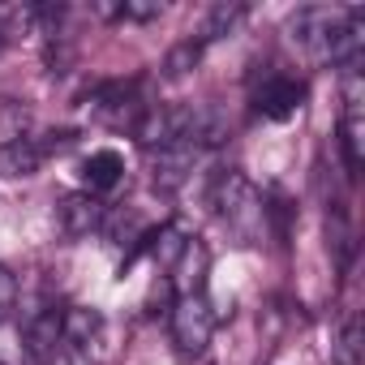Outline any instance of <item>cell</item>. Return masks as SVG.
Wrapping results in <instances>:
<instances>
[{"label":"cell","instance_id":"cell-1","mask_svg":"<svg viewBox=\"0 0 365 365\" xmlns=\"http://www.w3.org/2000/svg\"><path fill=\"white\" fill-rule=\"evenodd\" d=\"M211 207L220 215V224L241 241V245H258L267 237V220H271V207L262 198V190L237 168H224L211 185Z\"/></svg>","mask_w":365,"mask_h":365},{"label":"cell","instance_id":"cell-2","mask_svg":"<svg viewBox=\"0 0 365 365\" xmlns=\"http://www.w3.org/2000/svg\"><path fill=\"white\" fill-rule=\"evenodd\" d=\"M86 112L91 120L108 125V129H138L142 116L150 112V103L142 99V82L138 78H112V82H99L91 95H86Z\"/></svg>","mask_w":365,"mask_h":365},{"label":"cell","instance_id":"cell-3","mask_svg":"<svg viewBox=\"0 0 365 365\" xmlns=\"http://www.w3.org/2000/svg\"><path fill=\"white\" fill-rule=\"evenodd\" d=\"M168 322H172V344L180 356H202L215 335V309L207 292H180L168 309Z\"/></svg>","mask_w":365,"mask_h":365},{"label":"cell","instance_id":"cell-4","mask_svg":"<svg viewBox=\"0 0 365 365\" xmlns=\"http://www.w3.org/2000/svg\"><path fill=\"white\" fill-rule=\"evenodd\" d=\"M254 112L262 116V120H292L301 108H305V99H309V86L301 82V78H292V73H267L258 86H254Z\"/></svg>","mask_w":365,"mask_h":365},{"label":"cell","instance_id":"cell-5","mask_svg":"<svg viewBox=\"0 0 365 365\" xmlns=\"http://www.w3.org/2000/svg\"><path fill=\"white\" fill-rule=\"evenodd\" d=\"M202 150L207 146L198 138H180V142H168V146L146 150L150 155V185L155 190H180L190 180V172H194V163H198Z\"/></svg>","mask_w":365,"mask_h":365},{"label":"cell","instance_id":"cell-6","mask_svg":"<svg viewBox=\"0 0 365 365\" xmlns=\"http://www.w3.org/2000/svg\"><path fill=\"white\" fill-rule=\"evenodd\" d=\"M56 220H61V232H65V237L82 241V237H91V232H103L108 207H103L95 194H86V190H82V194H65V198H61Z\"/></svg>","mask_w":365,"mask_h":365},{"label":"cell","instance_id":"cell-7","mask_svg":"<svg viewBox=\"0 0 365 365\" xmlns=\"http://www.w3.org/2000/svg\"><path fill=\"white\" fill-rule=\"evenodd\" d=\"M120 176H125V159H120V150H112V146L91 150V155L82 159V190L95 194V198L108 194V190H116Z\"/></svg>","mask_w":365,"mask_h":365},{"label":"cell","instance_id":"cell-8","mask_svg":"<svg viewBox=\"0 0 365 365\" xmlns=\"http://www.w3.org/2000/svg\"><path fill=\"white\" fill-rule=\"evenodd\" d=\"M48 150L39 138H14V142H0V176H35L43 168Z\"/></svg>","mask_w":365,"mask_h":365},{"label":"cell","instance_id":"cell-9","mask_svg":"<svg viewBox=\"0 0 365 365\" xmlns=\"http://www.w3.org/2000/svg\"><path fill=\"white\" fill-rule=\"evenodd\" d=\"M56 348H61V309H43L26 327V352L35 361H52Z\"/></svg>","mask_w":365,"mask_h":365},{"label":"cell","instance_id":"cell-10","mask_svg":"<svg viewBox=\"0 0 365 365\" xmlns=\"http://www.w3.org/2000/svg\"><path fill=\"white\" fill-rule=\"evenodd\" d=\"M250 18V5H241V0H228V5H215L211 14H207V22L198 26V43L202 48H211L215 39H224V35H237L241 31V22Z\"/></svg>","mask_w":365,"mask_h":365},{"label":"cell","instance_id":"cell-11","mask_svg":"<svg viewBox=\"0 0 365 365\" xmlns=\"http://www.w3.org/2000/svg\"><path fill=\"white\" fill-rule=\"evenodd\" d=\"M99 327H103V318L95 309H86V305H65L61 309V344H69V348L95 344Z\"/></svg>","mask_w":365,"mask_h":365},{"label":"cell","instance_id":"cell-12","mask_svg":"<svg viewBox=\"0 0 365 365\" xmlns=\"http://www.w3.org/2000/svg\"><path fill=\"white\" fill-rule=\"evenodd\" d=\"M95 14L108 22H155L163 18V5L159 0H112V5H95Z\"/></svg>","mask_w":365,"mask_h":365},{"label":"cell","instance_id":"cell-13","mask_svg":"<svg viewBox=\"0 0 365 365\" xmlns=\"http://www.w3.org/2000/svg\"><path fill=\"white\" fill-rule=\"evenodd\" d=\"M202 43L198 39H185V43H176L168 56H163V78H185L190 69H198V61H202Z\"/></svg>","mask_w":365,"mask_h":365},{"label":"cell","instance_id":"cell-14","mask_svg":"<svg viewBox=\"0 0 365 365\" xmlns=\"http://www.w3.org/2000/svg\"><path fill=\"white\" fill-rule=\"evenodd\" d=\"M14 305H18V279H14V271L5 262H0V322L14 314Z\"/></svg>","mask_w":365,"mask_h":365}]
</instances>
